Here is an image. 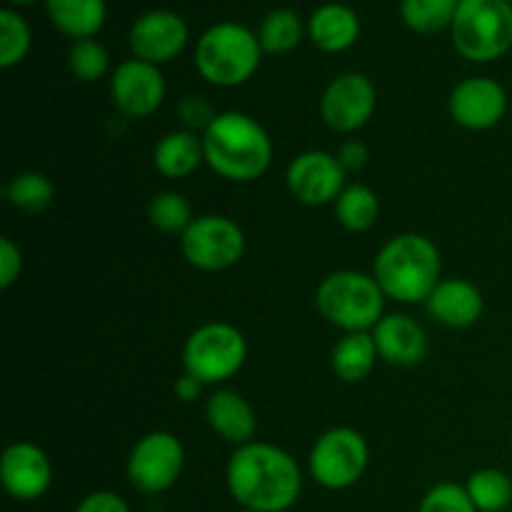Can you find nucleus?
<instances>
[{
	"label": "nucleus",
	"mask_w": 512,
	"mask_h": 512,
	"mask_svg": "<svg viewBox=\"0 0 512 512\" xmlns=\"http://www.w3.org/2000/svg\"><path fill=\"white\" fill-rule=\"evenodd\" d=\"M248 240L245 230L228 215H200L180 235L183 258L203 273H220L243 260Z\"/></svg>",
	"instance_id": "obj_9"
},
{
	"label": "nucleus",
	"mask_w": 512,
	"mask_h": 512,
	"mask_svg": "<svg viewBox=\"0 0 512 512\" xmlns=\"http://www.w3.org/2000/svg\"><path fill=\"white\" fill-rule=\"evenodd\" d=\"M185 468V448L178 435L153 430L133 445L125 475L138 493L160 495L173 488Z\"/></svg>",
	"instance_id": "obj_10"
},
{
	"label": "nucleus",
	"mask_w": 512,
	"mask_h": 512,
	"mask_svg": "<svg viewBox=\"0 0 512 512\" xmlns=\"http://www.w3.org/2000/svg\"><path fill=\"white\" fill-rule=\"evenodd\" d=\"M238 512H258V510H245V508H240Z\"/></svg>",
	"instance_id": "obj_39"
},
{
	"label": "nucleus",
	"mask_w": 512,
	"mask_h": 512,
	"mask_svg": "<svg viewBox=\"0 0 512 512\" xmlns=\"http://www.w3.org/2000/svg\"><path fill=\"white\" fill-rule=\"evenodd\" d=\"M373 340L378 345L380 360L398 368H413L428 355V333L423 325L405 313H388L375 325Z\"/></svg>",
	"instance_id": "obj_17"
},
{
	"label": "nucleus",
	"mask_w": 512,
	"mask_h": 512,
	"mask_svg": "<svg viewBox=\"0 0 512 512\" xmlns=\"http://www.w3.org/2000/svg\"><path fill=\"white\" fill-rule=\"evenodd\" d=\"M248 360V340L235 325L203 323L188 335L183 345L185 373L195 375L203 385H220L235 378Z\"/></svg>",
	"instance_id": "obj_7"
},
{
	"label": "nucleus",
	"mask_w": 512,
	"mask_h": 512,
	"mask_svg": "<svg viewBox=\"0 0 512 512\" xmlns=\"http://www.w3.org/2000/svg\"><path fill=\"white\" fill-rule=\"evenodd\" d=\"M308 38L323 53H345L360 38L358 13L345 3H323L310 15Z\"/></svg>",
	"instance_id": "obj_20"
},
{
	"label": "nucleus",
	"mask_w": 512,
	"mask_h": 512,
	"mask_svg": "<svg viewBox=\"0 0 512 512\" xmlns=\"http://www.w3.org/2000/svg\"><path fill=\"white\" fill-rule=\"evenodd\" d=\"M225 485L240 508L288 512L303 493V470L288 450L263 440L238 445L225 465Z\"/></svg>",
	"instance_id": "obj_1"
},
{
	"label": "nucleus",
	"mask_w": 512,
	"mask_h": 512,
	"mask_svg": "<svg viewBox=\"0 0 512 512\" xmlns=\"http://www.w3.org/2000/svg\"><path fill=\"white\" fill-rule=\"evenodd\" d=\"M440 248L420 233H403L390 238L378 250L373 278L385 298L403 305L425 303L443 278Z\"/></svg>",
	"instance_id": "obj_3"
},
{
	"label": "nucleus",
	"mask_w": 512,
	"mask_h": 512,
	"mask_svg": "<svg viewBox=\"0 0 512 512\" xmlns=\"http://www.w3.org/2000/svg\"><path fill=\"white\" fill-rule=\"evenodd\" d=\"M178 118L185 130L203 135L213 125V120L218 118V110L213 108V103L205 95L190 93L178 103Z\"/></svg>",
	"instance_id": "obj_33"
},
{
	"label": "nucleus",
	"mask_w": 512,
	"mask_h": 512,
	"mask_svg": "<svg viewBox=\"0 0 512 512\" xmlns=\"http://www.w3.org/2000/svg\"><path fill=\"white\" fill-rule=\"evenodd\" d=\"M205 163L203 135L180 128L163 135L153 150V165L170 180H185Z\"/></svg>",
	"instance_id": "obj_21"
},
{
	"label": "nucleus",
	"mask_w": 512,
	"mask_h": 512,
	"mask_svg": "<svg viewBox=\"0 0 512 512\" xmlns=\"http://www.w3.org/2000/svg\"><path fill=\"white\" fill-rule=\"evenodd\" d=\"M33 48V30L15 8L0 10V68L10 70L23 63Z\"/></svg>",
	"instance_id": "obj_30"
},
{
	"label": "nucleus",
	"mask_w": 512,
	"mask_h": 512,
	"mask_svg": "<svg viewBox=\"0 0 512 512\" xmlns=\"http://www.w3.org/2000/svg\"><path fill=\"white\" fill-rule=\"evenodd\" d=\"M380 360L378 345H375L373 333H345L335 343L330 365H333L335 378L343 383H360L373 373L375 363Z\"/></svg>",
	"instance_id": "obj_23"
},
{
	"label": "nucleus",
	"mask_w": 512,
	"mask_h": 512,
	"mask_svg": "<svg viewBox=\"0 0 512 512\" xmlns=\"http://www.w3.org/2000/svg\"><path fill=\"white\" fill-rule=\"evenodd\" d=\"M450 118L465 130H490L508 113V93L498 80L473 75L460 80L450 93Z\"/></svg>",
	"instance_id": "obj_16"
},
{
	"label": "nucleus",
	"mask_w": 512,
	"mask_h": 512,
	"mask_svg": "<svg viewBox=\"0 0 512 512\" xmlns=\"http://www.w3.org/2000/svg\"><path fill=\"white\" fill-rule=\"evenodd\" d=\"M203 388L205 385L200 383L195 375L185 373L183 370V375H178V378H175L173 395L180 400V403H195V400H200V395H203Z\"/></svg>",
	"instance_id": "obj_37"
},
{
	"label": "nucleus",
	"mask_w": 512,
	"mask_h": 512,
	"mask_svg": "<svg viewBox=\"0 0 512 512\" xmlns=\"http://www.w3.org/2000/svg\"><path fill=\"white\" fill-rule=\"evenodd\" d=\"M5 198L13 208L23 210V213H43L53 203L55 185L48 175L25 170V173L10 178L8 188H5Z\"/></svg>",
	"instance_id": "obj_28"
},
{
	"label": "nucleus",
	"mask_w": 512,
	"mask_h": 512,
	"mask_svg": "<svg viewBox=\"0 0 512 512\" xmlns=\"http://www.w3.org/2000/svg\"><path fill=\"white\" fill-rule=\"evenodd\" d=\"M148 220L165 235H183L195 220L188 198L178 190H160L148 205Z\"/></svg>",
	"instance_id": "obj_29"
},
{
	"label": "nucleus",
	"mask_w": 512,
	"mask_h": 512,
	"mask_svg": "<svg viewBox=\"0 0 512 512\" xmlns=\"http://www.w3.org/2000/svg\"><path fill=\"white\" fill-rule=\"evenodd\" d=\"M335 218L348 233H365L380 218V198L373 188L363 183L345 185L335 200Z\"/></svg>",
	"instance_id": "obj_25"
},
{
	"label": "nucleus",
	"mask_w": 512,
	"mask_h": 512,
	"mask_svg": "<svg viewBox=\"0 0 512 512\" xmlns=\"http://www.w3.org/2000/svg\"><path fill=\"white\" fill-rule=\"evenodd\" d=\"M205 163L230 183H253L268 173L273 163V140L268 130L248 113H218L203 133Z\"/></svg>",
	"instance_id": "obj_2"
},
{
	"label": "nucleus",
	"mask_w": 512,
	"mask_h": 512,
	"mask_svg": "<svg viewBox=\"0 0 512 512\" xmlns=\"http://www.w3.org/2000/svg\"><path fill=\"white\" fill-rule=\"evenodd\" d=\"M345 178L348 173L340 168L335 153L325 150H305L295 155L285 170V185L290 195L310 208L335 203L345 190Z\"/></svg>",
	"instance_id": "obj_13"
},
{
	"label": "nucleus",
	"mask_w": 512,
	"mask_h": 512,
	"mask_svg": "<svg viewBox=\"0 0 512 512\" xmlns=\"http://www.w3.org/2000/svg\"><path fill=\"white\" fill-rule=\"evenodd\" d=\"M430 318L453 330L470 328L483 318L485 298L475 283L465 278H445L425 300Z\"/></svg>",
	"instance_id": "obj_18"
},
{
	"label": "nucleus",
	"mask_w": 512,
	"mask_h": 512,
	"mask_svg": "<svg viewBox=\"0 0 512 512\" xmlns=\"http://www.w3.org/2000/svg\"><path fill=\"white\" fill-rule=\"evenodd\" d=\"M68 68L80 83H98L110 70V53L100 40H73L68 50Z\"/></svg>",
	"instance_id": "obj_31"
},
{
	"label": "nucleus",
	"mask_w": 512,
	"mask_h": 512,
	"mask_svg": "<svg viewBox=\"0 0 512 512\" xmlns=\"http://www.w3.org/2000/svg\"><path fill=\"white\" fill-rule=\"evenodd\" d=\"M205 420L218 438L233 443L235 448L255 440V430H258V415L253 405L233 388H218L208 395Z\"/></svg>",
	"instance_id": "obj_19"
},
{
	"label": "nucleus",
	"mask_w": 512,
	"mask_h": 512,
	"mask_svg": "<svg viewBox=\"0 0 512 512\" xmlns=\"http://www.w3.org/2000/svg\"><path fill=\"white\" fill-rule=\"evenodd\" d=\"M190 28L185 18L175 10L155 8L133 20L128 33L133 58L145 63L163 65L178 58L188 48Z\"/></svg>",
	"instance_id": "obj_14"
},
{
	"label": "nucleus",
	"mask_w": 512,
	"mask_h": 512,
	"mask_svg": "<svg viewBox=\"0 0 512 512\" xmlns=\"http://www.w3.org/2000/svg\"><path fill=\"white\" fill-rule=\"evenodd\" d=\"M370 463L368 440L360 430L338 425L320 435L308 455V473L320 488L348 490L363 480Z\"/></svg>",
	"instance_id": "obj_8"
},
{
	"label": "nucleus",
	"mask_w": 512,
	"mask_h": 512,
	"mask_svg": "<svg viewBox=\"0 0 512 512\" xmlns=\"http://www.w3.org/2000/svg\"><path fill=\"white\" fill-rule=\"evenodd\" d=\"M508 3H512V0H508Z\"/></svg>",
	"instance_id": "obj_40"
},
{
	"label": "nucleus",
	"mask_w": 512,
	"mask_h": 512,
	"mask_svg": "<svg viewBox=\"0 0 512 512\" xmlns=\"http://www.w3.org/2000/svg\"><path fill=\"white\" fill-rule=\"evenodd\" d=\"M0 483L13 500L33 503L53 485V463L48 453L30 440L10 443L0 458Z\"/></svg>",
	"instance_id": "obj_15"
},
{
	"label": "nucleus",
	"mask_w": 512,
	"mask_h": 512,
	"mask_svg": "<svg viewBox=\"0 0 512 512\" xmlns=\"http://www.w3.org/2000/svg\"><path fill=\"white\" fill-rule=\"evenodd\" d=\"M263 55L255 30L235 20H223L200 35L193 60L205 83L215 88H238L258 73Z\"/></svg>",
	"instance_id": "obj_4"
},
{
	"label": "nucleus",
	"mask_w": 512,
	"mask_h": 512,
	"mask_svg": "<svg viewBox=\"0 0 512 512\" xmlns=\"http://www.w3.org/2000/svg\"><path fill=\"white\" fill-rule=\"evenodd\" d=\"M460 0H400V18L413 33L433 35L450 30Z\"/></svg>",
	"instance_id": "obj_27"
},
{
	"label": "nucleus",
	"mask_w": 512,
	"mask_h": 512,
	"mask_svg": "<svg viewBox=\"0 0 512 512\" xmlns=\"http://www.w3.org/2000/svg\"><path fill=\"white\" fill-rule=\"evenodd\" d=\"M20 273H23V250L10 238H0V288H13Z\"/></svg>",
	"instance_id": "obj_34"
},
{
	"label": "nucleus",
	"mask_w": 512,
	"mask_h": 512,
	"mask_svg": "<svg viewBox=\"0 0 512 512\" xmlns=\"http://www.w3.org/2000/svg\"><path fill=\"white\" fill-rule=\"evenodd\" d=\"M308 25L293 8H275L263 18L258 28L260 48L265 55H288L303 43Z\"/></svg>",
	"instance_id": "obj_24"
},
{
	"label": "nucleus",
	"mask_w": 512,
	"mask_h": 512,
	"mask_svg": "<svg viewBox=\"0 0 512 512\" xmlns=\"http://www.w3.org/2000/svg\"><path fill=\"white\" fill-rule=\"evenodd\" d=\"M73 512H130V505L113 490H95L85 495Z\"/></svg>",
	"instance_id": "obj_35"
},
{
	"label": "nucleus",
	"mask_w": 512,
	"mask_h": 512,
	"mask_svg": "<svg viewBox=\"0 0 512 512\" xmlns=\"http://www.w3.org/2000/svg\"><path fill=\"white\" fill-rule=\"evenodd\" d=\"M450 38L455 50L473 63H493L512 48V3L460 0Z\"/></svg>",
	"instance_id": "obj_6"
},
{
	"label": "nucleus",
	"mask_w": 512,
	"mask_h": 512,
	"mask_svg": "<svg viewBox=\"0 0 512 512\" xmlns=\"http://www.w3.org/2000/svg\"><path fill=\"white\" fill-rule=\"evenodd\" d=\"M385 293L373 273L335 270L315 290L318 313L345 333H370L385 315Z\"/></svg>",
	"instance_id": "obj_5"
},
{
	"label": "nucleus",
	"mask_w": 512,
	"mask_h": 512,
	"mask_svg": "<svg viewBox=\"0 0 512 512\" xmlns=\"http://www.w3.org/2000/svg\"><path fill=\"white\" fill-rule=\"evenodd\" d=\"M418 512H478L465 485L438 483L420 500Z\"/></svg>",
	"instance_id": "obj_32"
},
{
	"label": "nucleus",
	"mask_w": 512,
	"mask_h": 512,
	"mask_svg": "<svg viewBox=\"0 0 512 512\" xmlns=\"http://www.w3.org/2000/svg\"><path fill=\"white\" fill-rule=\"evenodd\" d=\"M478 512H505L512 503V480L498 468H480L465 483Z\"/></svg>",
	"instance_id": "obj_26"
},
{
	"label": "nucleus",
	"mask_w": 512,
	"mask_h": 512,
	"mask_svg": "<svg viewBox=\"0 0 512 512\" xmlns=\"http://www.w3.org/2000/svg\"><path fill=\"white\" fill-rule=\"evenodd\" d=\"M378 108V90L363 73L335 75L320 98V118L335 133H355L365 128Z\"/></svg>",
	"instance_id": "obj_11"
},
{
	"label": "nucleus",
	"mask_w": 512,
	"mask_h": 512,
	"mask_svg": "<svg viewBox=\"0 0 512 512\" xmlns=\"http://www.w3.org/2000/svg\"><path fill=\"white\" fill-rule=\"evenodd\" d=\"M45 13L60 33L73 40H85L103 30L108 5L105 0H45Z\"/></svg>",
	"instance_id": "obj_22"
},
{
	"label": "nucleus",
	"mask_w": 512,
	"mask_h": 512,
	"mask_svg": "<svg viewBox=\"0 0 512 512\" xmlns=\"http://www.w3.org/2000/svg\"><path fill=\"white\" fill-rule=\"evenodd\" d=\"M13 5H18V8H25V5H35L38 0H10Z\"/></svg>",
	"instance_id": "obj_38"
},
{
	"label": "nucleus",
	"mask_w": 512,
	"mask_h": 512,
	"mask_svg": "<svg viewBox=\"0 0 512 512\" xmlns=\"http://www.w3.org/2000/svg\"><path fill=\"white\" fill-rule=\"evenodd\" d=\"M335 158H338L340 168L348 175L360 173V170H365V165H368L370 150L363 140H345V143L335 150Z\"/></svg>",
	"instance_id": "obj_36"
},
{
	"label": "nucleus",
	"mask_w": 512,
	"mask_h": 512,
	"mask_svg": "<svg viewBox=\"0 0 512 512\" xmlns=\"http://www.w3.org/2000/svg\"><path fill=\"white\" fill-rule=\"evenodd\" d=\"M168 85L160 65L130 58L110 75V100L115 110L130 120L150 118L163 105Z\"/></svg>",
	"instance_id": "obj_12"
}]
</instances>
